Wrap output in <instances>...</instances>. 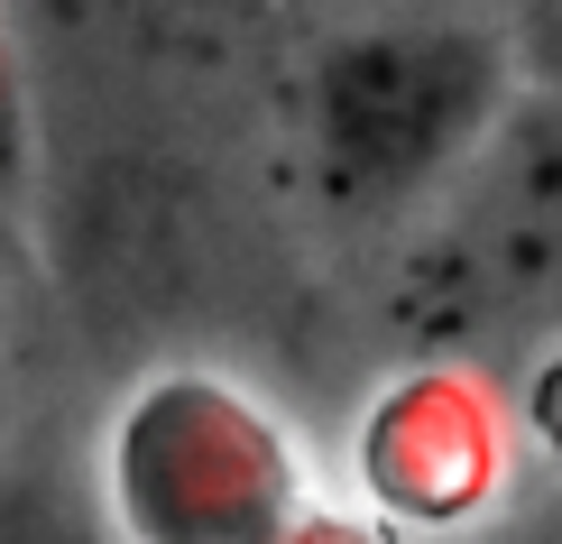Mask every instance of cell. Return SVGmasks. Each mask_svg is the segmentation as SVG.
Returning <instances> with one entry per match:
<instances>
[{"mask_svg":"<svg viewBox=\"0 0 562 544\" xmlns=\"http://www.w3.org/2000/svg\"><path fill=\"white\" fill-rule=\"evenodd\" d=\"M406 222L396 314L425 351H562V92L507 102Z\"/></svg>","mask_w":562,"mask_h":544,"instance_id":"cell-1","label":"cell"},{"mask_svg":"<svg viewBox=\"0 0 562 544\" xmlns=\"http://www.w3.org/2000/svg\"><path fill=\"white\" fill-rule=\"evenodd\" d=\"M517 102V75L480 29H360L304 75V167L360 222L434 203L442 176Z\"/></svg>","mask_w":562,"mask_h":544,"instance_id":"cell-2","label":"cell"},{"mask_svg":"<svg viewBox=\"0 0 562 544\" xmlns=\"http://www.w3.org/2000/svg\"><path fill=\"white\" fill-rule=\"evenodd\" d=\"M526 37H535V84L562 92V0H526Z\"/></svg>","mask_w":562,"mask_h":544,"instance_id":"cell-3","label":"cell"}]
</instances>
